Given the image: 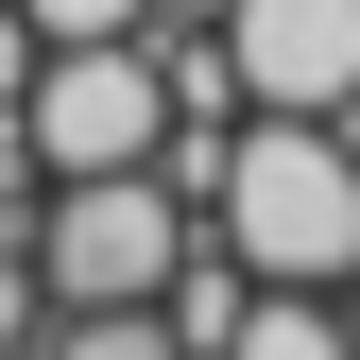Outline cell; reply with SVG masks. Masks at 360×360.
I'll return each instance as SVG.
<instances>
[{
	"mask_svg": "<svg viewBox=\"0 0 360 360\" xmlns=\"http://www.w3.org/2000/svg\"><path fill=\"white\" fill-rule=\"evenodd\" d=\"M155 172L223 223V257H240L257 292H343L360 275V138L343 120L257 103V138H172Z\"/></svg>",
	"mask_w": 360,
	"mask_h": 360,
	"instance_id": "1",
	"label": "cell"
},
{
	"mask_svg": "<svg viewBox=\"0 0 360 360\" xmlns=\"http://www.w3.org/2000/svg\"><path fill=\"white\" fill-rule=\"evenodd\" d=\"M172 257H189V189L138 155V172H52L34 189V292L52 309H155Z\"/></svg>",
	"mask_w": 360,
	"mask_h": 360,
	"instance_id": "2",
	"label": "cell"
},
{
	"mask_svg": "<svg viewBox=\"0 0 360 360\" xmlns=\"http://www.w3.org/2000/svg\"><path fill=\"white\" fill-rule=\"evenodd\" d=\"M18 155H34V189H52V172H138V155H172L155 52H138V34H52L34 86H18Z\"/></svg>",
	"mask_w": 360,
	"mask_h": 360,
	"instance_id": "3",
	"label": "cell"
},
{
	"mask_svg": "<svg viewBox=\"0 0 360 360\" xmlns=\"http://www.w3.org/2000/svg\"><path fill=\"white\" fill-rule=\"evenodd\" d=\"M223 69H240V103L343 120L360 103V0H223Z\"/></svg>",
	"mask_w": 360,
	"mask_h": 360,
	"instance_id": "4",
	"label": "cell"
},
{
	"mask_svg": "<svg viewBox=\"0 0 360 360\" xmlns=\"http://www.w3.org/2000/svg\"><path fill=\"white\" fill-rule=\"evenodd\" d=\"M206 360H360V309H326V292H240V326H223Z\"/></svg>",
	"mask_w": 360,
	"mask_h": 360,
	"instance_id": "5",
	"label": "cell"
},
{
	"mask_svg": "<svg viewBox=\"0 0 360 360\" xmlns=\"http://www.w3.org/2000/svg\"><path fill=\"white\" fill-rule=\"evenodd\" d=\"M34 360H189V343H172V309H52Z\"/></svg>",
	"mask_w": 360,
	"mask_h": 360,
	"instance_id": "6",
	"label": "cell"
},
{
	"mask_svg": "<svg viewBox=\"0 0 360 360\" xmlns=\"http://www.w3.org/2000/svg\"><path fill=\"white\" fill-rule=\"evenodd\" d=\"M18 18H34V34H138L155 0H18Z\"/></svg>",
	"mask_w": 360,
	"mask_h": 360,
	"instance_id": "7",
	"label": "cell"
},
{
	"mask_svg": "<svg viewBox=\"0 0 360 360\" xmlns=\"http://www.w3.org/2000/svg\"><path fill=\"white\" fill-rule=\"evenodd\" d=\"M0 18H18V0H0Z\"/></svg>",
	"mask_w": 360,
	"mask_h": 360,
	"instance_id": "8",
	"label": "cell"
}]
</instances>
